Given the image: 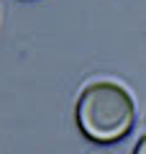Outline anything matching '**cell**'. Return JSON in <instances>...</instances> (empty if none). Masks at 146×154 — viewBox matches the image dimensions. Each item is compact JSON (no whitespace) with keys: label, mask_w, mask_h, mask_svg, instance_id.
I'll return each mask as SVG.
<instances>
[{"label":"cell","mask_w":146,"mask_h":154,"mask_svg":"<svg viewBox=\"0 0 146 154\" xmlns=\"http://www.w3.org/2000/svg\"><path fill=\"white\" fill-rule=\"evenodd\" d=\"M75 118L80 131L97 144H113L136 126V103L118 82H95L77 98Z\"/></svg>","instance_id":"obj_1"},{"label":"cell","mask_w":146,"mask_h":154,"mask_svg":"<svg viewBox=\"0 0 146 154\" xmlns=\"http://www.w3.org/2000/svg\"><path fill=\"white\" fill-rule=\"evenodd\" d=\"M133 154H146V134L138 139V144L133 146Z\"/></svg>","instance_id":"obj_2"}]
</instances>
